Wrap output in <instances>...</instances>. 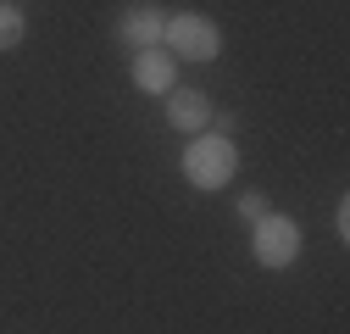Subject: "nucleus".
I'll use <instances>...</instances> for the list:
<instances>
[{"instance_id":"obj_1","label":"nucleus","mask_w":350,"mask_h":334,"mask_svg":"<svg viewBox=\"0 0 350 334\" xmlns=\"http://www.w3.org/2000/svg\"><path fill=\"white\" fill-rule=\"evenodd\" d=\"M178 167H184V184H189V190L217 195V190H228L234 173H239V145H234V134H223V129H200V134H189Z\"/></svg>"},{"instance_id":"obj_2","label":"nucleus","mask_w":350,"mask_h":334,"mask_svg":"<svg viewBox=\"0 0 350 334\" xmlns=\"http://www.w3.org/2000/svg\"><path fill=\"white\" fill-rule=\"evenodd\" d=\"M161 45L172 51V62H217L223 56V23L206 12H167Z\"/></svg>"},{"instance_id":"obj_3","label":"nucleus","mask_w":350,"mask_h":334,"mask_svg":"<svg viewBox=\"0 0 350 334\" xmlns=\"http://www.w3.org/2000/svg\"><path fill=\"white\" fill-rule=\"evenodd\" d=\"M250 257L267 273H289L300 257V223L289 212H267L261 223H250Z\"/></svg>"},{"instance_id":"obj_4","label":"nucleus","mask_w":350,"mask_h":334,"mask_svg":"<svg viewBox=\"0 0 350 334\" xmlns=\"http://www.w3.org/2000/svg\"><path fill=\"white\" fill-rule=\"evenodd\" d=\"M161 28H167V12L156 6V0H128V6L117 12V45L134 56V51H150V45H161Z\"/></svg>"},{"instance_id":"obj_5","label":"nucleus","mask_w":350,"mask_h":334,"mask_svg":"<svg viewBox=\"0 0 350 334\" xmlns=\"http://www.w3.org/2000/svg\"><path fill=\"white\" fill-rule=\"evenodd\" d=\"M128 78H134V90L139 95H167V90H178V62H172L167 45H150V51H134V62H128Z\"/></svg>"},{"instance_id":"obj_6","label":"nucleus","mask_w":350,"mask_h":334,"mask_svg":"<svg viewBox=\"0 0 350 334\" xmlns=\"http://www.w3.org/2000/svg\"><path fill=\"white\" fill-rule=\"evenodd\" d=\"M161 106H167V123H172L178 134H200V129H211V117H217L211 95H206V90H189V84L167 90V95H161Z\"/></svg>"},{"instance_id":"obj_7","label":"nucleus","mask_w":350,"mask_h":334,"mask_svg":"<svg viewBox=\"0 0 350 334\" xmlns=\"http://www.w3.org/2000/svg\"><path fill=\"white\" fill-rule=\"evenodd\" d=\"M28 39V17H23V6L17 0H0V51H17Z\"/></svg>"},{"instance_id":"obj_8","label":"nucleus","mask_w":350,"mask_h":334,"mask_svg":"<svg viewBox=\"0 0 350 334\" xmlns=\"http://www.w3.org/2000/svg\"><path fill=\"white\" fill-rule=\"evenodd\" d=\"M234 212H239V223H261L273 212V201L261 195V190H239V201H234Z\"/></svg>"},{"instance_id":"obj_9","label":"nucleus","mask_w":350,"mask_h":334,"mask_svg":"<svg viewBox=\"0 0 350 334\" xmlns=\"http://www.w3.org/2000/svg\"><path fill=\"white\" fill-rule=\"evenodd\" d=\"M334 234H339V245H350V201L345 195L334 201Z\"/></svg>"}]
</instances>
